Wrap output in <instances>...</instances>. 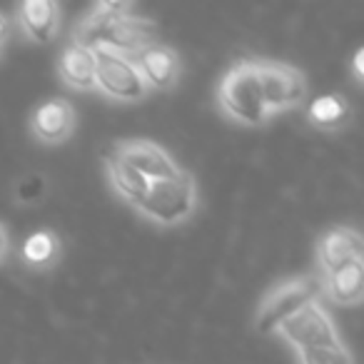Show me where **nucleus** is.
Here are the masks:
<instances>
[{
  "mask_svg": "<svg viewBox=\"0 0 364 364\" xmlns=\"http://www.w3.org/2000/svg\"><path fill=\"white\" fill-rule=\"evenodd\" d=\"M252 65L255 75H257L259 95H262L264 110L269 117L302 107L307 102V77L299 68L284 60H272V58H252Z\"/></svg>",
  "mask_w": 364,
  "mask_h": 364,
  "instance_id": "3",
  "label": "nucleus"
},
{
  "mask_svg": "<svg viewBox=\"0 0 364 364\" xmlns=\"http://www.w3.org/2000/svg\"><path fill=\"white\" fill-rule=\"evenodd\" d=\"M23 36L33 43H53L60 33V6L55 0H26L16 11Z\"/></svg>",
  "mask_w": 364,
  "mask_h": 364,
  "instance_id": "13",
  "label": "nucleus"
},
{
  "mask_svg": "<svg viewBox=\"0 0 364 364\" xmlns=\"http://www.w3.org/2000/svg\"><path fill=\"white\" fill-rule=\"evenodd\" d=\"M364 50L359 48L357 53H354V60H352V73H354V80L357 82H362V77H364Z\"/></svg>",
  "mask_w": 364,
  "mask_h": 364,
  "instance_id": "21",
  "label": "nucleus"
},
{
  "mask_svg": "<svg viewBox=\"0 0 364 364\" xmlns=\"http://www.w3.org/2000/svg\"><path fill=\"white\" fill-rule=\"evenodd\" d=\"M3 53H6V46H3V43H0V58H3Z\"/></svg>",
  "mask_w": 364,
  "mask_h": 364,
  "instance_id": "23",
  "label": "nucleus"
},
{
  "mask_svg": "<svg viewBox=\"0 0 364 364\" xmlns=\"http://www.w3.org/2000/svg\"><path fill=\"white\" fill-rule=\"evenodd\" d=\"M102 165H105V175H107V182H110L112 193H115L122 203L135 208L137 200L145 195L150 180H145L140 172H135L127 162H122L117 155H112L110 150L102 155Z\"/></svg>",
  "mask_w": 364,
  "mask_h": 364,
  "instance_id": "18",
  "label": "nucleus"
},
{
  "mask_svg": "<svg viewBox=\"0 0 364 364\" xmlns=\"http://www.w3.org/2000/svg\"><path fill=\"white\" fill-rule=\"evenodd\" d=\"M215 102L223 117H228L235 125L245 127H262L269 122V115L264 110L262 95H259L257 75H255L252 58L232 63L218 82Z\"/></svg>",
  "mask_w": 364,
  "mask_h": 364,
  "instance_id": "2",
  "label": "nucleus"
},
{
  "mask_svg": "<svg viewBox=\"0 0 364 364\" xmlns=\"http://www.w3.org/2000/svg\"><path fill=\"white\" fill-rule=\"evenodd\" d=\"M95 53V90L112 102H140L150 92L135 60L107 48H92Z\"/></svg>",
  "mask_w": 364,
  "mask_h": 364,
  "instance_id": "4",
  "label": "nucleus"
},
{
  "mask_svg": "<svg viewBox=\"0 0 364 364\" xmlns=\"http://www.w3.org/2000/svg\"><path fill=\"white\" fill-rule=\"evenodd\" d=\"M157 26L150 18H140L135 13H125V16L115 18V21L107 26V31L100 36L97 46L107 48V50H115L120 55H127L135 60L145 48L155 46L157 41ZM95 46V48H97Z\"/></svg>",
  "mask_w": 364,
  "mask_h": 364,
  "instance_id": "9",
  "label": "nucleus"
},
{
  "mask_svg": "<svg viewBox=\"0 0 364 364\" xmlns=\"http://www.w3.org/2000/svg\"><path fill=\"white\" fill-rule=\"evenodd\" d=\"M8 252H11V232H8L6 223H0V264L8 259Z\"/></svg>",
  "mask_w": 364,
  "mask_h": 364,
  "instance_id": "20",
  "label": "nucleus"
},
{
  "mask_svg": "<svg viewBox=\"0 0 364 364\" xmlns=\"http://www.w3.org/2000/svg\"><path fill=\"white\" fill-rule=\"evenodd\" d=\"M110 152L120 157L122 162H127L135 172H140L145 180H165V177H172L182 170L165 147L152 140H142V137L117 140L110 147Z\"/></svg>",
  "mask_w": 364,
  "mask_h": 364,
  "instance_id": "8",
  "label": "nucleus"
},
{
  "mask_svg": "<svg viewBox=\"0 0 364 364\" xmlns=\"http://www.w3.org/2000/svg\"><path fill=\"white\" fill-rule=\"evenodd\" d=\"M299 364H354L352 354L344 344H329V347L304 349L297 354Z\"/></svg>",
  "mask_w": 364,
  "mask_h": 364,
  "instance_id": "19",
  "label": "nucleus"
},
{
  "mask_svg": "<svg viewBox=\"0 0 364 364\" xmlns=\"http://www.w3.org/2000/svg\"><path fill=\"white\" fill-rule=\"evenodd\" d=\"M352 102L342 92H329V95H319L307 102L304 107V120L312 125L314 130L322 132H339L352 122Z\"/></svg>",
  "mask_w": 364,
  "mask_h": 364,
  "instance_id": "15",
  "label": "nucleus"
},
{
  "mask_svg": "<svg viewBox=\"0 0 364 364\" xmlns=\"http://www.w3.org/2000/svg\"><path fill=\"white\" fill-rule=\"evenodd\" d=\"M63 257V240L58 232L43 228L26 237L21 247V262L31 272H50Z\"/></svg>",
  "mask_w": 364,
  "mask_h": 364,
  "instance_id": "17",
  "label": "nucleus"
},
{
  "mask_svg": "<svg viewBox=\"0 0 364 364\" xmlns=\"http://www.w3.org/2000/svg\"><path fill=\"white\" fill-rule=\"evenodd\" d=\"M132 11V3H110V0H102V3H95L80 21L73 28V41L75 46H85V48H95L100 36L107 31L115 18L125 16V13Z\"/></svg>",
  "mask_w": 364,
  "mask_h": 364,
  "instance_id": "16",
  "label": "nucleus"
},
{
  "mask_svg": "<svg viewBox=\"0 0 364 364\" xmlns=\"http://www.w3.org/2000/svg\"><path fill=\"white\" fill-rule=\"evenodd\" d=\"M58 77L70 90H95V53L92 48L68 43L58 58Z\"/></svg>",
  "mask_w": 364,
  "mask_h": 364,
  "instance_id": "14",
  "label": "nucleus"
},
{
  "mask_svg": "<svg viewBox=\"0 0 364 364\" xmlns=\"http://www.w3.org/2000/svg\"><path fill=\"white\" fill-rule=\"evenodd\" d=\"M362 255H364L362 235L354 228L339 225V228L327 230L317 242L319 274L332 272V269L342 267L347 262H357V259H362Z\"/></svg>",
  "mask_w": 364,
  "mask_h": 364,
  "instance_id": "11",
  "label": "nucleus"
},
{
  "mask_svg": "<svg viewBox=\"0 0 364 364\" xmlns=\"http://www.w3.org/2000/svg\"><path fill=\"white\" fill-rule=\"evenodd\" d=\"M274 332H277L297 354L304 352V349L342 344L337 324L329 317L327 309L319 304V299H312L309 304H304L299 312H294L289 319H284Z\"/></svg>",
  "mask_w": 364,
  "mask_h": 364,
  "instance_id": "6",
  "label": "nucleus"
},
{
  "mask_svg": "<svg viewBox=\"0 0 364 364\" xmlns=\"http://www.w3.org/2000/svg\"><path fill=\"white\" fill-rule=\"evenodd\" d=\"M319 294L337 307H357L364 297V264L362 259L347 262L332 272L319 274L317 279Z\"/></svg>",
  "mask_w": 364,
  "mask_h": 364,
  "instance_id": "12",
  "label": "nucleus"
},
{
  "mask_svg": "<svg viewBox=\"0 0 364 364\" xmlns=\"http://www.w3.org/2000/svg\"><path fill=\"white\" fill-rule=\"evenodd\" d=\"M140 218L157 228H177L188 223L198 210V182L188 170H180L177 175L165 180H150L145 195L135 203Z\"/></svg>",
  "mask_w": 364,
  "mask_h": 364,
  "instance_id": "1",
  "label": "nucleus"
},
{
  "mask_svg": "<svg viewBox=\"0 0 364 364\" xmlns=\"http://www.w3.org/2000/svg\"><path fill=\"white\" fill-rule=\"evenodd\" d=\"M135 65L140 70L142 80L147 82L150 90H172L180 80L182 63L175 48L165 46V43H155V46L145 48L140 55L135 58Z\"/></svg>",
  "mask_w": 364,
  "mask_h": 364,
  "instance_id": "10",
  "label": "nucleus"
},
{
  "mask_svg": "<svg viewBox=\"0 0 364 364\" xmlns=\"http://www.w3.org/2000/svg\"><path fill=\"white\" fill-rule=\"evenodd\" d=\"M75 127L77 112L73 102L65 100V97L43 100L41 105L33 107L31 117H28V130H31L33 140L48 147L65 145L75 132Z\"/></svg>",
  "mask_w": 364,
  "mask_h": 364,
  "instance_id": "7",
  "label": "nucleus"
},
{
  "mask_svg": "<svg viewBox=\"0 0 364 364\" xmlns=\"http://www.w3.org/2000/svg\"><path fill=\"white\" fill-rule=\"evenodd\" d=\"M312 299H319V287L312 277L282 279L274 287H269L259 299L257 312H255V329L259 334H272L284 319L299 312Z\"/></svg>",
  "mask_w": 364,
  "mask_h": 364,
  "instance_id": "5",
  "label": "nucleus"
},
{
  "mask_svg": "<svg viewBox=\"0 0 364 364\" xmlns=\"http://www.w3.org/2000/svg\"><path fill=\"white\" fill-rule=\"evenodd\" d=\"M8 36H11V18L0 11V43H3V46H6Z\"/></svg>",
  "mask_w": 364,
  "mask_h": 364,
  "instance_id": "22",
  "label": "nucleus"
}]
</instances>
